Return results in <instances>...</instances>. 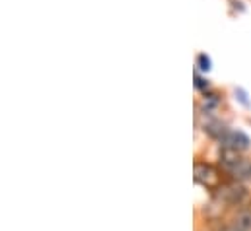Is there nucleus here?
<instances>
[{
  "label": "nucleus",
  "instance_id": "423d86ee",
  "mask_svg": "<svg viewBox=\"0 0 251 231\" xmlns=\"http://www.w3.org/2000/svg\"><path fill=\"white\" fill-rule=\"evenodd\" d=\"M232 226L238 231H251V206L242 208V210L234 216Z\"/></svg>",
  "mask_w": 251,
  "mask_h": 231
},
{
  "label": "nucleus",
  "instance_id": "9d476101",
  "mask_svg": "<svg viewBox=\"0 0 251 231\" xmlns=\"http://www.w3.org/2000/svg\"><path fill=\"white\" fill-rule=\"evenodd\" d=\"M236 95H238V99H240L246 107H250V101H248V95H246V92H244V90H236Z\"/></svg>",
  "mask_w": 251,
  "mask_h": 231
},
{
  "label": "nucleus",
  "instance_id": "6e6552de",
  "mask_svg": "<svg viewBox=\"0 0 251 231\" xmlns=\"http://www.w3.org/2000/svg\"><path fill=\"white\" fill-rule=\"evenodd\" d=\"M197 66H199L202 72H208V70L212 68V62H210V58L206 57L204 53H201V55L197 57Z\"/></svg>",
  "mask_w": 251,
  "mask_h": 231
},
{
  "label": "nucleus",
  "instance_id": "f03ea898",
  "mask_svg": "<svg viewBox=\"0 0 251 231\" xmlns=\"http://www.w3.org/2000/svg\"><path fill=\"white\" fill-rule=\"evenodd\" d=\"M193 175H195V181L199 185H202L204 188L208 190H218L222 186V173L218 167H214L212 163H206V162H195L193 165Z\"/></svg>",
  "mask_w": 251,
  "mask_h": 231
},
{
  "label": "nucleus",
  "instance_id": "0eeeda50",
  "mask_svg": "<svg viewBox=\"0 0 251 231\" xmlns=\"http://www.w3.org/2000/svg\"><path fill=\"white\" fill-rule=\"evenodd\" d=\"M220 105V95L216 92H204V97H202V107L206 113L214 111L216 107Z\"/></svg>",
  "mask_w": 251,
  "mask_h": 231
},
{
  "label": "nucleus",
  "instance_id": "9b49d317",
  "mask_svg": "<svg viewBox=\"0 0 251 231\" xmlns=\"http://www.w3.org/2000/svg\"><path fill=\"white\" fill-rule=\"evenodd\" d=\"M218 231H238V230H236V228H234L232 224H228V226H224V228H220V230H218Z\"/></svg>",
  "mask_w": 251,
  "mask_h": 231
},
{
  "label": "nucleus",
  "instance_id": "1a4fd4ad",
  "mask_svg": "<svg viewBox=\"0 0 251 231\" xmlns=\"http://www.w3.org/2000/svg\"><path fill=\"white\" fill-rule=\"evenodd\" d=\"M195 88L201 90V92H208V80L199 76V74H195Z\"/></svg>",
  "mask_w": 251,
  "mask_h": 231
},
{
  "label": "nucleus",
  "instance_id": "20e7f679",
  "mask_svg": "<svg viewBox=\"0 0 251 231\" xmlns=\"http://www.w3.org/2000/svg\"><path fill=\"white\" fill-rule=\"evenodd\" d=\"M222 148H230V150H236V152H246L251 148V140L248 134H244L242 130H228L220 142H218Z\"/></svg>",
  "mask_w": 251,
  "mask_h": 231
},
{
  "label": "nucleus",
  "instance_id": "39448f33",
  "mask_svg": "<svg viewBox=\"0 0 251 231\" xmlns=\"http://www.w3.org/2000/svg\"><path fill=\"white\" fill-rule=\"evenodd\" d=\"M230 128L222 122V120H218V118H208L206 122H204V132L210 136V138H214L216 142H220V138L228 132Z\"/></svg>",
  "mask_w": 251,
  "mask_h": 231
},
{
  "label": "nucleus",
  "instance_id": "f257e3e1",
  "mask_svg": "<svg viewBox=\"0 0 251 231\" xmlns=\"http://www.w3.org/2000/svg\"><path fill=\"white\" fill-rule=\"evenodd\" d=\"M218 165L224 173H228L234 181H250L251 179V160L244 158L242 152L222 148L218 154Z\"/></svg>",
  "mask_w": 251,
  "mask_h": 231
},
{
  "label": "nucleus",
  "instance_id": "7ed1b4c3",
  "mask_svg": "<svg viewBox=\"0 0 251 231\" xmlns=\"http://www.w3.org/2000/svg\"><path fill=\"white\" fill-rule=\"evenodd\" d=\"M216 196H218V200L224 202V204L240 206V204L246 202L248 190H246L238 181H232V183H222V186L216 190Z\"/></svg>",
  "mask_w": 251,
  "mask_h": 231
}]
</instances>
